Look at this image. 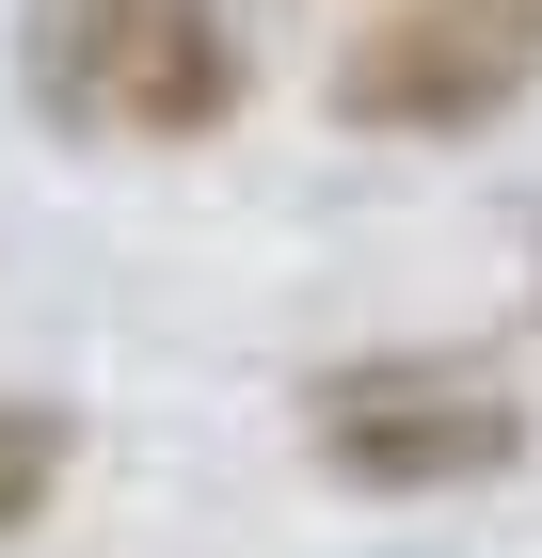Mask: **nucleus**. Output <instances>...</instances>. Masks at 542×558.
I'll list each match as a JSON object with an SVG mask.
<instances>
[{
  "label": "nucleus",
  "mask_w": 542,
  "mask_h": 558,
  "mask_svg": "<svg viewBox=\"0 0 542 558\" xmlns=\"http://www.w3.org/2000/svg\"><path fill=\"white\" fill-rule=\"evenodd\" d=\"M542 96V0H383L335 48L320 112L368 144H479Z\"/></svg>",
  "instance_id": "obj_3"
},
{
  "label": "nucleus",
  "mask_w": 542,
  "mask_h": 558,
  "mask_svg": "<svg viewBox=\"0 0 542 558\" xmlns=\"http://www.w3.org/2000/svg\"><path fill=\"white\" fill-rule=\"evenodd\" d=\"M16 96L48 144H224L255 48L224 0H16Z\"/></svg>",
  "instance_id": "obj_1"
},
{
  "label": "nucleus",
  "mask_w": 542,
  "mask_h": 558,
  "mask_svg": "<svg viewBox=\"0 0 542 558\" xmlns=\"http://www.w3.org/2000/svg\"><path fill=\"white\" fill-rule=\"evenodd\" d=\"M303 447L351 495H495V478H527L542 415L479 351H351L303 384Z\"/></svg>",
  "instance_id": "obj_2"
},
{
  "label": "nucleus",
  "mask_w": 542,
  "mask_h": 558,
  "mask_svg": "<svg viewBox=\"0 0 542 558\" xmlns=\"http://www.w3.org/2000/svg\"><path fill=\"white\" fill-rule=\"evenodd\" d=\"M64 463H81V415L64 399H0V543H33V511L64 495Z\"/></svg>",
  "instance_id": "obj_4"
}]
</instances>
